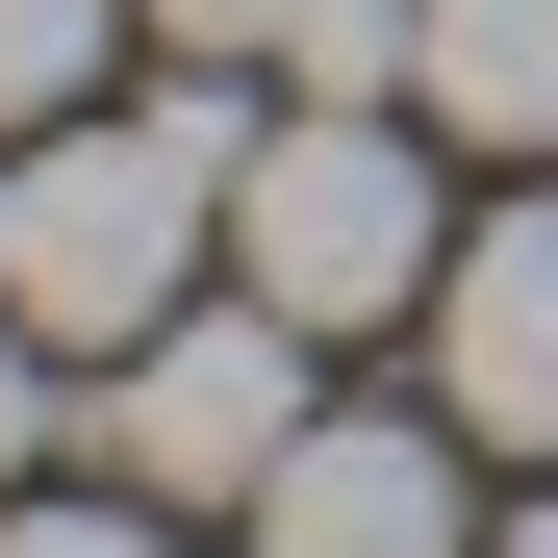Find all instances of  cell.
I'll return each mask as SVG.
<instances>
[{
  "label": "cell",
  "instance_id": "4",
  "mask_svg": "<svg viewBox=\"0 0 558 558\" xmlns=\"http://www.w3.org/2000/svg\"><path fill=\"white\" fill-rule=\"evenodd\" d=\"M457 407H305V457L254 483V558H483L457 533Z\"/></svg>",
  "mask_w": 558,
  "mask_h": 558
},
{
  "label": "cell",
  "instance_id": "3",
  "mask_svg": "<svg viewBox=\"0 0 558 558\" xmlns=\"http://www.w3.org/2000/svg\"><path fill=\"white\" fill-rule=\"evenodd\" d=\"M305 355H330V330L279 305V279H254V305H153V330L102 355V432H128V483H153V508H254L279 457H305V407H330Z\"/></svg>",
  "mask_w": 558,
  "mask_h": 558
},
{
  "label": "cell",
  "instance_id": "7",
  "mask_svg": "<svg viewBox=\"0 0 558 558\" xmlns=\"http://www.w3.org/2000/svg\"><path fill=\"white\" fill-rule=\"evenodd\" d=\"M153 26L178 51H279L305 102H407V26H432V0H153Z\"/></svg>",
  "mask_w": 558,
  "mask_h": 558
},
{
  "label": "cell",
  "instance_id": "1",
  "mask_svg": "<svg viewBox=\"0 0 558 558\" xmlns=\"http://www.w3.org/2000/svg\"><path fill=\"white\" fill-rule=\"evenodd\" d=\"M229 178H254V102L229 76H178V102H76V128H26V178H0V305H26L51 355H128L178 279H204V229H229Z\"/></svg>",
  "mask_w": 558,
  "mask_h": 558
},
{
  "label": "cell",
  "instance_id": "6",
  "mask_svg": "<svg viewBox=\"0 0 558 558\" xmlns=\"http://www.w3.org/2000/svg\"><path fill=\"white\" fill-rule=\"evenodd\" d=\"M407 102L457 153H558V0H432L407 26Z\"/></svg>",
  "mask_w": 558,
  "mask_h": 558
},
{
  "label": "cell",
  "instance_id": "9",
  "mask_svg": "<svg viewBox=\"0 0 558 558\" xmlns=\"http://www.w3.org/2000/svg\"><path fill=\"white\" fill-rule=\"evenodd\" d=\"M0 558H153V508H26L0 483Z\"/></svg>",
  "mask_w": 558,
  "mask_h": 558
},
{
  "label": "cell",
  "instance_id": "11",
  "mask_svg": "<svg viewBox=\"0 0 558 558\" xmlns=\"http://www.w3.org/2000/svg\"><path fill=\"white\" fill-rule=\"evenodd\" d=\"M483 558H558V508H533V533H483Z\"/></svg>",
  "mask_w": 558,
  "mask_h": 558
},
{
  "label": "cell",
  "instance_id": "2",
  "mask_svg": "<svg viewBox=\"0 0 558 558\" xmlns=\"http://www.w3.org/2000/svg\"><path fill=\"white\" fill-rule=\"evenodd\" d=\"M432 102H305V128H254V178H229V279H279L305 330H432Z\"/></svg>",
  "mask_w": 558,
  "mask_h": 558
},
{
  "label": "cell",
  "instance_id": "10",
  "mask_svg": "<svg viewBox=\"0 0 558 558\" xmlns=\"http://www.w3.org/2000/svg\"><path fill=\"white\" fill-rule=\"evenodd\" d=\"M26 432H51V330L0 305V483H26Z\"/></svg>",
  "mask_w": 558,
  "mask_h": 558
},
{
  "label": "cell",
  "instance_id": "5",
  "mask_svg": "<svg viewBox=\"0 0 558 558\" xmlns=\"http://www.w3.org/2000/svg\"><path fill=\"white\" fill-rule=\"evenodd\" d=\"M432 407L483 432V457H558V204L457 229V279H432Z\"/></svg>",
  "mask_w": 558,
  "mask_h": 558
},
{
  "label": "cell",
  "instance_id": "8",
  "mask_svg": "<svg viewBox=\"0 0 558 558\" xmlns=\"http://www.w3.org/2000/svg\"><path fill=\"white\" fill-rule=\"evenodd\" d=\"M128 26H153V0H0V153L102 102V51H128Z\"/></svg>",
  "mask_w": 558,
  "mask_h": 558
}]
</instances>
